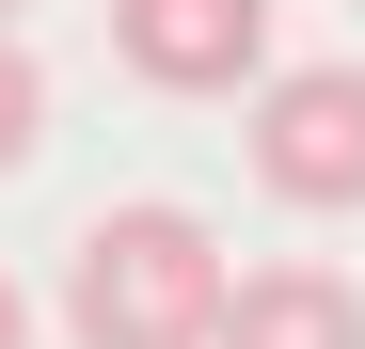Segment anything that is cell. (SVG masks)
Wrapping results in <instances>:
<instances>
[{"label":"cell","instance_id":"obj_1","mask_svg":"<svg viewBox=\"0 0 365 349\" xmlns=\"http://www.w3.org/2000/svg\"><path fill=\"white\" fill-rule=\"evenodd\" d=\"M222 239H207V222L191 207H96L80 222V254H64V333L80 349H207L222 333Z\"/></svg>","mask_w":365,"mask_h":349},{"label":"cell","instance_id":"obj_2","mask_svg":"<svg viewBox=\"0 0 365 349\" xmlns=\"http://www.w3.org/2000/svg\"><path fill=\"white\" fill-rule=\"evenodd\" d=\"M255 191L302 222L365 207V64H270L255 80Z\"/></svg>","mask_w":365,"mask_h":349},{"label":"cell","instance_id":"obj_3","mask_svg":"<svg viewBox=\"0 0 365 349\" xmlns=\"http://www.w3.org/2000/svg\"><path fill=\"white\" fill-rule=\"evenodd\" d=\"M111 64L143 95H255L270 80V0H111Z\"/></svg>","mask_w":365,"mask_h":349},{"label":"cell","instance_id":"obj_4","mask_svg":"<svg viewBox=\"0 0 365 349\" xmlns=\"http://www.w3.org/2000/svg\"><path fill=\"white\" fill-rule=\"evenodd\" d=\"M207 349H365V302H349V270L270 254V270L222 286V333H207Z\"/></svg>","mask_w":365,"mask_h":349},{"label":"cell","instance_id":"obj_5","mask_svg":"<svg viewBox=\"0 0 365 349\" xmlns=\"http://www.w3.org/2000/svg\"><path fill=\"white\" fill-rule=\"evenodd\" d=\"M32 143H48V64H32L16 32H0V174H16Z\"/></svg>","mask_w":365,"mask_h":349},{"label":"cell","instance_id":"obj_6","mask_svg":"<svg viewBox=\"0 0 365 349\" xmlns=\"http://www.w3.org/2000/svg\"><path fill=\"white\" fill-rule=\"evenodd\" d=\"M0 349H32V302H16V270H0Z\"/></svg>","mask_w":365,"mask_h":349},{"label":"cell","instance_id":"obj_7","mask_svg":"<svg viewBox=\"0 0 365 349\" xmlns=\"http://www.w3.org/2000/svg\"><path fill=\"white\" fill-rule=\"evenodd\" d=\"M0 32H16V0H0Z\"/></svg>","mask_w":365,"mask_h":349}]
</instances>
